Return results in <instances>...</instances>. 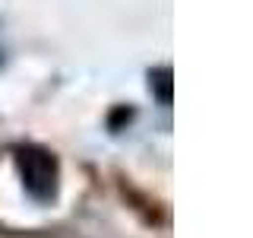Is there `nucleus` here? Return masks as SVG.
<instances>
[{"label":"nucleus","mask_w":253,"mask_h":238,"mask_svg":"<svg viewBox=\"0 0 253 238\" xmlns=\"http://www.w3.org/2000/svg\"><path fill=\"white\" fill-rule=\"evenodd\" d=\"M19 172H22V181H26V190L35 200H51L57 194V159H54L47 149H38V146H22L19 153Z\"/></svg>","instance_id":"1"},{"label":"nucleus","mask_w":253,"mask_h":238,"mask_svg":"<svg viewBox=\"0 0 253 238\" xmlns=\"http://www.w3.org/2000/svg\"><path fill=\"white\" fill-rule=\"evenodd\" d=\"M152 83L158 89V99L168 105V102H171V73H168V70H158V73L152 76Z\"/></svg>","instance_id":"2"}]
</instances>
